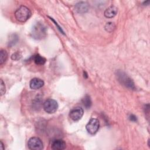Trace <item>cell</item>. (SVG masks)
Wrapping results in <instances>:
<instances>
[{"label":"cell","instance_id":"6da1fadb","mask_svg":"<svg viewBox=\"0 0 150 150\" xmlns=\"http://www.w3.org/2000/svg\"><path fill=\"white\" fill-rule=\"evenodd\" d=\"M31 36L33 39L40 40L45 38L46 36V28L40 22L36 23L32 28Z\"/></svg>","mask_w":150,"mask_h":150},{"label":"cell","instance_id":"7a4b0ae2","mask_svg":"<svg viewBox=\"0 0 150 150\" xmlns=\"http://www.w3.org/2000/svg\"><path fill=\"white\" fill-rule=\"evenodd\" d=\"M31 11L25 6L22 5L18 8L15 12L16 19L20 22H26L31 16Z\"/></svg>","mask_w":150,"mask_h":150},{"label":"cell","instance_id":"3957f363","mask_svg":"<svg viewBox=\"0 0 150 150\" xmlns=\"http://www.w3.org/2000/svg\"><path fill=\"white\" fill-rule=\"evenodd\" d=\"M117 77L118 80L126 87L131 90L135 88L133 81L125 73L121 71H118L117 72Z\"/></svg>","mask_w":150,"mask_h":150},{"label":"cell","instance_id":"277c9868","mask_svg":"<svg viewBox=\"0 0 150 150\" xmlns=\"http://www.w3.org/2000/svg\"><path fill=\"white\" fill-rule=\"evenodd\" d=\"M43 107L46 112L49 114H53L57 111L58 108V104L56 100L49 98L44 102Z\"/></svg>","mask_w":150,"mask_h":150},{"label":"cell","instance_id":"5b68a950","mask_svg":"<svg viewBox=\"0 0 150 150\" xmlns=\"http://www.w3.org/2000/svg\"><path fill=\"white\" fill-rule=\"evenodd\" d=\"M100 127V122L98 119L95 118H92L88 122L86 125V128L87 132L91 134L94 135L98 131Z\"/></svg>","mask_w":150,"mask_h":150},{"label":"cell","instance_id":"8992f818","mask_svg":"<svg viewBox=\"0 0 150 150\" xmlns=\"http://www.w3.org/2000/svg\"><path fill=\"white\" fill-rule=\"evenodd\" d=\"M28 146L32 150H41L43 148V144L39 138L32 137L28 140Z\"/></svg>","mask_w":150,"mask_h":150},{"label":"cell","instance_id":"52a82bcc","mask_svg":"<svg viewBox=\"0 0 150 150\" xmlns=\"http://www.w3.org/2000/svg\"><path fill=\"white\" fill-rule=\"evenodd\" d=\"M84 114L83 109L80 107H76L72 108L69 112L70 118L74 121H79L81 118Z\"/></svg>","mask_w":150,"mask_h":150},{"label":"cell","instance_id":"ba28073f","mask_svg":"<svg viewBox=\"0 0 150 150\" xmlns=\"http://www.w3.org/2000/svg\"><path fill=\"white\" fill-rule=\"evenodd\" d=\"M66 147L65 141L61 139H56L52 141L51 144V148L54 150H63Z\"/></svg>","mask_w":150,"mask_h":150},{"label":"cell","instance_id":"9c48e42d","mask_svg":"<svg viewBox=\"0 0 150 150\" xmlns=\"http://www.w3.org/2000/svg\"><path fill=\"white\" fill-rule=\"evenodd\" d=\"M44 85V81L39 78L32 79L29 83L30 87L33 90H38L42 87Z\"/></svg>","mask_w":150,"mask_h":150},{"label":"cell","instance_id":"30bf717a","mask_svg":"<svg viewBox=\"0 0 150 150\" xmlns=\"http://www.w3.org/2000/svg\"><path fill=\"white\" fill-rule=\"evenodd\" d=\"M75 8L76 11L79 13H84L88 11V5L86 2H78Z\"/></svg>","mask_w":150,"mask_h":150},{"label":"cell","instance_id":"8fae6325","mask_svg":"<svg viewBox=\"0 0 150 150\" xmlns=\"http://www.w3.org/2000/svg\"><path fill=\"white\" fill-rule=\"evenodd\" d=\"M118 12L117 8L115 6H111L107 8L104 11V16L107 18H112L114 17Z\"/></svg>","mask_w":150,"mask_h":150},{"label":"cell","instance_id":"7c38bea8","mask_svg":"<svg viewBox=\"0 0 150 150\" xmlns=\"http://www.w3.org/2000/svg\"><path fill=\"white\" fill-rule=\"evenodd\" d=\"M33 60L34 62L38 65H43L46 63V59L39 54H36L33 56Z\"/></svg>","mask_w":150,"mask_h":150},{"label":"cell","instance_id":"4fadbf2b","mask_svg":"<svg viewBox=\"0 0 150 150\" xmlns=\"http://www.w3.org/2000/svg\"><path fill=\"white\" fill-rule=\"evenodd\" d=\"M8 58V53L4 50H1L0 51V64H2L6 62Z\"/></svg>","mask_w":150,"mask_h":150},{"label":"cell","instance_id":"5bb4252c","mask_svg":"<svg viewBox=\"0 0 150 150\" xmlns=\"http://www.w3.org/2000/svg\"><path fill=\"white\" fill-rule=\"evenodd\" d=\"M83 105L87 108H88L90 107L91 105V101L90 99V96H88V95H86L83 99Z\"/></svg>","mask_w":150,"mask_h":150},{"label":"cell","instance_id":"9a60e30c","mask_svg":"<svg viewBox=\"0 0 150 150\" xmlns=\"http://www.w3.org/2000/svg\"><path fill=\"white\" fill-rule=\"evenodd\" d=\"M115 29V25L112 22H108L105 26V29L109 32H112Z\"/></svg>","mask_w":150,"mask_h":150},{"label":"cell","instance_id":"2e32d148","mask_svg":"<svg viewBox=\"0 0 150 150\" xmlns=\"http://www.w3.org/2000/svg\"><path fill=\"white\" fill-rule=\"evenodd\" d=\"M5 85L3 80H1V96L4 95L5 93Z\"/></svg>","mask_w":150,"mask_h":150},{"label":"cell","instance_id":"e0dca14e","mask_svg":"<svg viewBox=\"0 0 150 150\" xmlns=\"http://www.w3.org/2000/svg\"><path fill=\"white\" fill-rule=\"evenodd\" d=\"M21 57V54L19 52H16V53H13L11 56L12 59L13 60H18L20 59Z\"/></svg>","mask_w":150,"mask_h":150},{"label":"cell","instance_id":"ac0fdd59","mask_svg":"<svg viewBox=\"0 0 150 150\" xmlns=\"http://www.w3.org/2000/svg\"><path fill=\"white\" fill-rule=\"evenodd\" d=\"M129 119H130V120H131V121H137V117H135L134 115H133V114H131V115H130V117H129Z\"/></svg>","mask_w":150,"mask_h":150},{"label":"cell","instance_id":"d6986e66","mask_svg":"<svg viewBox=\"0 0 150 150\" xmlns=\"http://www.w3.org/2000/svg\"><path fill=\"white\" fill-rule=\"evenodd\" d=\"M0 149H2V150L4 149V144H3V142H2L1 141V142H0Z\"/></svg>","mask_w":150,"mask_h":150}]
</instances>
